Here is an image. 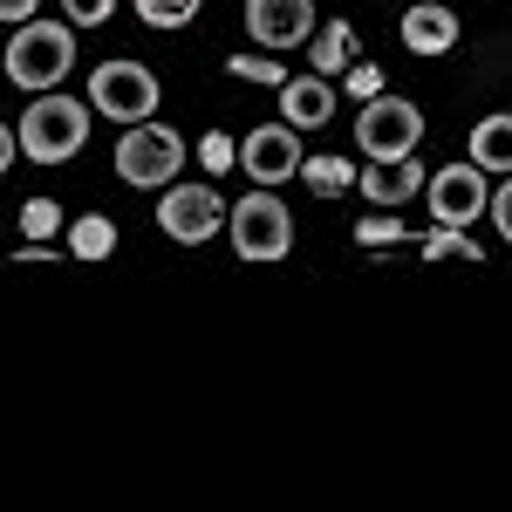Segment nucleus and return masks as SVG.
Here are the masks:
<instances>
[{
    "label": "nucleus",
    "instance_id": "obj_14",
    "mask_svg": "<svg viewBox=\"0 0 512 512\" xmlns=\"http://www.w3.org/2000/svg\"><path fill=\"white\" fill-rule=\"evenodd\" d=\"M465 164H478L485 178H506V171H512V117H506V110L485 117L472 130V158H465Z\"/></svg>",
    "mask_w": 512,
    "mask_h": 512
},
{
    "label": "nucleus",
    "instance_id": "obj_19",
    "mask_svg": "<svg viewBox=\"0 0 512 512\" xmlns=\"http://www.w3.org/2000/svg\"><path fill=\"white\" fill-rule=\"evenodd\" d=\"M198 7L205 0H137V21L144 28H185V21H198Z\"/></svg>",
    "mask_w": 512,
    "mask_h": 512
},
{
    "label": "nucleus",
    "instance_id": "obj_6",
    "mask_svg": "<svg viewBox=\"0 0 512 512\" xmlns=\"http://www.w3.org/2000/svg\"><path fill=\"white\" fill-rule=\"evenodd\" d=\"M226 233H233L239 260H287L294 246V219L274 192H246L239 205H226Z\"/></svg>",
    "mask_w": 512,
    "mask_h": 512
},
{
    "label": "nucleus",
    "instance_id": "obj_26",
    "mask_svg": "<svg viewBox=\"0 0 512 512\" xmlns=\"http://www.w3.org/2000/svg\"><path fill=\"white\" fill-rule=\"evenodd\" d=\"M485 219H492L499 239H512V185H492V192H485Z\"/></svg>",
    "mask_w": 512,
    "mask_h": 512
},
{
    "label": "nucleus",
    "instance_id": "obj_15",
    "mask_svg": "<svg viewBox=\"0 0 512 512\" xmlns=\"http://www.w3.org/2000/svg\"><path fill=\"white\" fill-rule=\"evenodd\" d=\"M355 62V35H349V21H328L315 41H308V69L315 76H342Z\"/></svg>",
    "mask_w": 512,
    "mask_h": 512
},
{
    "label": "nucleus",
    "instance_id": "obj_12",
    "mask_svg": "<svg viewBox=\"0 0 512 512\" xmlns=\"http://www.w3.org/2000/svg\"><path fill=\"white\" fill-rule=\"evenodd\" d=\"M335 117V82L328 76H287L280 82V123L287 130H321Z\"/></svg>",
    "mask_w": 512,
    "mask_h": 512
},
{
    "label": "nucleus",
    "instance_id": "obj_3",
    "mask_svg": "<svg viewBox=\"0 0 512 512\" xmlns=\"http://www.w3.org/2000/svg\"><path fill=\"white\" fill-rule=\"evenodd\" d=\"M355 144H362V158L383 164V158H410L417 144H424V110L410 103V96H369V103H355Z\"/></svg>",
    "mask_w": 512,
    "mask_h": 512
},
{
    "label": "nucleus",
    "instance_id": "obj_5",
    "mask_svg": "<svg viewBox=\"0 0 512 512\" xmlns=\"http://www.w3.org/2000/svg\"><path fill=\"white\" fill-rule=\"evenodd\" d=\"M158 69H144V62H103V69H89V110L110 123H144L158 117Z\"/></svg>",
    "mask_w": 512,
    "mask_h": 512
},
{
    "label": "nucleus",
    "instance_id": "obj_10",
    "mask_svg": "<svg viewBox=\"0 0 512 512\" xmlns=\"http://www.w3.org/2000/svg\"><path fill=\"white\" fill-rule=\"evenodd\" d=\"M246 28L260 48H301L315 28V0H246Z\"/></svg>",
    "mask_w": 512,
    "mask_h": 512
},
{
    "label": "nucleus",
    "instance_id": "obj_23",
    "mask_svg": "<svg viewBox=\"0 0 512 512\" xmlns=\"http://www.w3.org/2000/svg\"><path fill=\"white\" fill-rule=\"evenodd\" d=\"M342 89H349L355 103H369V96H383V69L376 62H349L342 69Z\"/></svg>",
    "mask_w": 512,
    "mask_h": 512
},
{
    "label": "nucleus",
    "instance_id": "obj_25",
    "mask_svg": "<svg viewBox=\"0 0 512 512\" xmlns=\"http://www.w3.org/2000/svg\"><path fill=\"white\" fill-rule=\"evenodd\" d=\"M69 7V28H103L117 14V0H62Z\"/></svg>",
    "mask_w": 512,
    "mask_h": 512
},
{
    "label": "nucleus",
    "instance_id": "obj_4",
    "mask_svg": "<svg viewBox=\"0 0 512 512\" xmlns=\"http://www.w3.org/2000/svg\"><path fill=\"white\" fill-rule=\"evenodd\" d=\"M185 171V137L171 130V123H158V117H144V123H130L117 137V178L123 185H171Z\"/></svg>",
    "mask_w": 512,
    "mask_h": 512
},
{
    "label": "nucleus",
    "instance_id": "obj_2",
    "mask_svg": "<svg viewBox=\"0 0 512 512\" xmlns=\"http://www.w3.org/2000/svg\"><path fill=\"white\" fill-rule=\"evenodd\" d=\"M76 69V28L69 21H14V41H7V82H21L28 96L55 89V82Z\"/></svg>",
    "mask_w": 512,
    "mask_h": 512
},
{
    "label": "nucleus",
    "instance_id": "obj_8",
    "mask_svg": "<svg viewBox=\"0 0 512 512\" xmlns=\"http://www.w3.org/2000/svg\"><path fill=\"white\" fill-rule=\"evenodd\" d=\"M485 171L478 164H444L437 178H424V198H431V219L437 226H465L472 233L478 219H485Z\"/></svg>",
    "mask_w": 512,
    "mask_h": 512
},
{
    "label": "nucleus",
    "instance_id": "obj_22",
    "mask_svg": "<svg viewBox=\"0 0 512 512\" xmlns=\"http://www.w3.org/2000/svg\"><path fill=\"white\" fill-rule=\"evenodd\" d=\"M226 69H233L239 82H260V89H280V82H287V69H280L274 55H233Z\"/></svg>",
    "mask_w": 512,
    "mask_h": 512
},
{
    "label": "nucleus",
    "instance_id": "obj_20",
    "mask_svg": "<svg viewBox=\"0 0 512 512\" xmlns=\"http://www.w3.org/2000/svg\"><path fill=\"white\" fill-rule=\"evenodd\" d=\"M21 233L28 239H55L62 233V205H55V198H28V205H21Z\"/></svg>",
    "mask_w": 512,
    "mask_h": 512
},
{
    "label": "nucleus",
    "instance_id": "obj_27",
    "mask_svg": "<svg viewBox=\"0 0 512 512\" xmlns=\"http://www.w3.org/2000/svg\"><path fill=\"white\" fill-rule=\"evenodd\" d=\"M41 0H0V21H35Z\"/></svg>",
    "mask_w": 512,
    "mask_h": 512
},
{
    "label": "nucleus",
    "instance_id": "obj_17",
    "mask_svg": "<svg viewBox=\"0 0 512 512\" xmlns=\"http://www.w3.org/2000/svg\"><path fill=\"white\" fill-rule=\"evenodd\" d=\"M301 171H308V185H315L321 198H342L355 185V164L349 158H308V151H301Z\"/></svg>",
    "mask_w": 512,
    "mask_h": 512
},
{
    "label": "nucleus",
    "instance_id": "obj_13",
    "mask_svg": "<svg viewBox=\"0 0 512 512\" xmlns=\"http://www.w3.org/2000/svg\"><path fill=\"white\" fill-rule=\"evenodd\" d=\"M403 48H410V55H451V48H458V14L437 7V0H417V7L403 14Z\"/></svg>",
    "mask_w": 512,
    "mask_h": 512
},
{
    "label": "nucleus",
    "instance_id": "obj_28",
    "mask_svg": "<svg viewBox=\"0 0 512 512\" xmlns=\"http://www.w3.org/2000/svg\"><path fill=\"white\" fill-rule=\"evenodd\" d=\"M14 164V123H0V171Z\"/></svg>",
    "mask_w": 512,
    "mask_h": 512
},
{
    "label": "nucleus",
    "instance_id": "obj_24",
    "mask_svg": "<svg viewBox=\"0 0 512 512\" xmlns=\"http://www.w3.org/2000/svg\"><path fill=\"white\" fill-rule=\"evenodd\" d=\"M355 239H362V246H376V253H383V246H396V239H410V233H403V226H396L390 212H376V219H362V226H355Z\"/></svg>",
    "mask_w": 512,
    "mask_h": 512
},
{
    "label": "nucleus",
    "instance_id": "obj_18",
    "mask_svg": "<svg viewBox=\"0 0 512 512\" xmlns=\"http://www.w3.org/2000/svg\"><path fill=\"white\" fill-rule=\"evenodd\" d=\"M424 260H472L478 267V239H465V226H431L424 233Z\"/></svg>",
    "mask_w": 512,
    "mask_h": 512
},
{
    "label": "nucleus",
    "instance_id": "obj_21",
    "mask_svg": "<svg viewBox=\"0 0 512 512\" xmlns=\"http://www.w3.org/2000/svg\"><path fill=\"white\" fill-rule=\"evenodd\" d=\"M233 137H226V130H205V137H198V164H205V178H226V171H233Z\"/></svg>",
    "mask_w": 512,
    "mask_h": 512
},
{
    "label": "nucleus",
    "instance_id": "obj_7",
    "mask_svg": "<svg viewBox=\"0 0 512 512\" xmlns=\"http://www.w3.org/2000/svg\"><path fill=\"white\" fill-rule=\"evenodd\" d=\"M158 226H164V239H178V246H205V239L226 226V198L212 192V185H164Z\"/></svg>",
    "mask_w": 512,
    "mask_h": 512
},
{
    "label": "nucleus",
    "instance_id": "obj_16",
    "mask_svg": "<svg viewBox=\"0 0 512 512\" xmlns=\"http://www.w3.org/2000/svg\"><path fill=\"white\" fill-rule=\"evenodd\" d=\"M69 253H76V260H110V253H117V226H110L103 212L76 219V226H69Z\"/></svg>",
    "mask_w": 512,
    "mask_h": 512
},
{
    "label": "nucleus",
    "instance_id": "obj_11",
    "mask_svg": "<svg viewBox=\"0 0 512 512\" xmlns=\"http://www.w3.org/2000/svg\"><path fill=\"white\" fill-rule=\"evenodd\" d=\"M355 185H362V198H369V205L396 212V205H410V198L424 192V164H417V151H410V158L362 164V171H355Z\"/></svg>",
    "mask_w": 512,
    "mask_h": 512
},
{
    "label": "nucleus",
    "instance_id": "obj_1",
    "mask_svg": "<svg viewBox=\"0 0 512 512\" xmlns=\"http://www.w3.org/2000/svg\"><path fill=\"white\" fill-rule=\"evenodd\" d=\"M89 144V103H76V96H55V89H41V96H28V110H21V123H14V151L35 164H69Z\"/></svg>",
    "mask_w": 512,
    "mask_h": 512
},
{
    "label": "nucleus",
    "instance_id": "obj_9",
    "mask_svg": "<svg viewBox=\"0 0 512 512\" xmlns=\"http://www.w3.org/2000/svg\"><path fill=\"white\" fill-rule=\"evenodd\" d=\"M233 164H246L253 185H287V178H301V137L287 123H253L246 144L233 151Z\"/></svg>",
    "mask_w": 512,
    "mask_h": 512
}]
</instances>
